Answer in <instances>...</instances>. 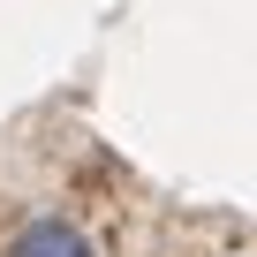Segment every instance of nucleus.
<instances>
[{"label": "nucleus", "instance_id": "nucleus-1", "mask_svg": "<svg viewBox=\"0 0 257 257\" xmlns=\"http://www.w3.org/2000/svg\"><path fill=\"white\" fill-rule=\"evenodd\" d=\"M8 257H98V242L76 227V219H23L16 234H8Z\"/></svg>", "mask_w": 257, "mask_h": 257}]
</instances>
